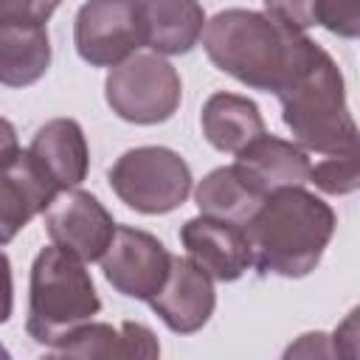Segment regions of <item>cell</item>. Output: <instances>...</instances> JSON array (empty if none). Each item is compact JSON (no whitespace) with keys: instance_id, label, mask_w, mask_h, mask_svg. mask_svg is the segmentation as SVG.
I'll return each mask as SVG.
<instances>
[{"instance_id":"obj_1","label":"cell","mask_w":360,"mask_h":360,"mask_svg":"<svg viewBox=\"0 0 360 360\" xmlns=\"http://www.w3.org/2000/svg\"><path fill=\"white\" fill-rule=\"evenodd\" d=\"M202 48L214 68L262 93H281L321 53L304 31L250 8L214 14L202 28Z\"/></svg>"},{"instance_id":"obj_2","label":"cell","mask_w":360,"mask_h":360,"mask_svg":"<svg viewBox=\"0 0 360 360\" xmlns=\"http://www.w3.org/2000/svg\"><path fill=\"white\" fill-rule=\"evenodd\" d=\"M335 225L338 217L332 205L304 186L267 194L245 225L253 267L262 276L304 278L318 267Z\"/></svg>"},{"instance_id":"obj_3","label":"cell","mask_w":360,"mask_h":360,"mask_svg":"<svg viewBox=\"0 0 360 360\" xmlns=\"http://www.w3.org/2000/svg\"><path fill=\"white\" fill-rule=\"evenodd\" d=\"M276 96L281 101V118L301 149L318 155L357 152V124L346 104V82L323 48L309 68Z\"/></svg>"},{"instance_id":"obj_4","label":"cell","mask_w":360,"mask_h":360,"mask_svg":"<svg viewBox=\"0 0 360 360\" xmlns=\"http://www.w3.org/2000/svg\"><path fill=\"white\" fill-rule=\"evenodd\" d=\"M101 301L90 270L79 256L59 245H48L31 264L25 332L34 343L56 349L82 323L98 315Z\"/></svg>"},{"instance_id":"obj_5","label":"cell","mask_w":360,"mask_h":360,"mask_svg":"<svg viewBox=\"0 0 360 360\" xmlns=\"http://www.w3.org/2000/svg\"><path fill=\"white\" fill-rule=\"evenodd\" d=\"M104 98L121 121L141 127L163 124L180 107L183 82L174 65L160 53L135 51L107 73Z\"/></svg>"},{"instance_id":"obj_6","label":"cell","mask_w":360,"mask_h":360,"mask_svg":"<svg viewBox=\"0 0 360 360\" xmlns=\"http://www.w3.org/2000/svg\"><path fill=\"white\" fill-rule=\"evenodd\" d=\"M115 197L138 214H169L191 194V169L169 146L127 149L107 172Z\"/></svg>"},{"instance_id":"obj_7","label":"cell","mask_w":360,"mask_h":360,"mask_svg":"<svg viewBox=\"0 0 360 360\" xmlns=\"http://www.w3.org/2000/svg\"><path fill=\"white\" fill-rule=\"evenodd\" d=\"M73 45L93 68H115L143 48L138 0H87L76 11Z\"/></svg>"},{"instance_id":"obj_8","label":"cell","mask_w":360,"mask_h":360,"mask_svg":"<svg viewBox=\"0 0 360 360\" xmlns=\"http://www.w3.org/2000/svg\"><path fill=\"white\" fill-rule=\"evenodd\" d=\"M98 262L104 278L112 284L115 292L127 298L149 301L166 281L172 253L158 236L141 228L115 225V233Z\"/></svg>"},{"instance_id":"obj_9","label":"cell","mask_w":360,"mask_h":360,"mask_svg":"<svg viewBox=\"0 0 360 360\" xmlns=\"http://www.w3.org/2000/svg\"><path fill=\"white\" fill-rule=\"evenodd\" d=\"M42 217L51 242L70 250L82 262H98L115 233L112 214L98 202V197L82 191L79 186L56 191Z\"/></svg>"},{"instance_id":"obj_10","label":"cell","mask_w":360,"mask_h":360,"mask_svg":"<svg viewBox=\"0 0 360 360\" xmlns=\"http://www.w3.org/2000/svg\"><path fill=\"white\" fill-rule=\"evenodd\" d=\"M149 307L174 335H194L214 315V278L205 276L188 256H172L166 281L149 298Z\"/></svg>"},{"instance_id":"obj_11","label":"cell","mask_w":360,"mask_h":360,"mask_svg":"<svg viewBox=\"0 0 360 360\" xmlns=\"http://www.w3.org/2000/svg\"><path fill=\"white\" fill-rule=\"evenodd\" d=\"M180 242L186 256L214 281H236L253 264L245 228L225 219L200 214L180 228Z\"/></svg>"},{"instance_id":"obj_12","label":"cell","mask_w":360,"mask_h":360,"mask_svg":"<svg viewBox=\"0 0 360 360\" xmlns=\"http://www.w3.org/2000/svg\"><path fill=\"white\" fill-rule=\"evenodd\" d=\"M233 169L253 191L267 197L278 188L309 183L312 160L307 149H301L298 143L264 132L236 152Z\"/></svg>"},{"instance_id":"obj_13","label":"cell","mask_w":360,"mask_h":360,"mask_svg":"<svg viewBox=\"0 0 360 360\" xmlns=\"http://www.w3.org/2000/svg\"><path fill=\"white\" fill-rule=\"evenodd\" d=\"M59 188L39 169L31 152L20 149L0 166V245H8L37 214L48 208Z\"/></svg>"},{"instance_id":"obj_14","label":"cell","mask_w":360,"mask_h":360,"mask_svg":"<svg viewBox=\"0 0 360 360\" xmlns=\"http://www.w3.org/2000/svg\"><path fill=\"white\" fill-rule=\"evenodd\" d=\"M28 152L59 191L76 188L87 177L90 149L82 124L73 118H53L42 124L31 138Z\"/></svg>"},{"instance_id":"obj_15","label":"cell","mask_w":360,"mask_h":360,"mask_svg":"<svg viewBox=\"0 0 360 360\" xmlns=\"http://www.w3.org/2000/svg\"><path fill=\"white\" fill-rule=\"evenodd\" d=\"M143 20V48L160 56L188 53L205 28L200 0H138Z\"/></svg>"},{"instance_id":"obj_16","label":"cell","mask_w":360,"mask_h":360,"mask_svg":"<svg viewBox=\"0 0 360 360\" xmlns=\"http://www.w3.org/2000/svg\"><path fill=\"white\" fill-rule=\"evenodd\" d=\"M62 357H158L160 343L155 332L143 323L124 321L118 329L110 323H82L76 332L68 335L65 343L53 349Z\"/></svg>"},{"instance_id":"obj_17","label":"cell","mask_w":360,"mask_h":360,"mask_svg":"<svg viewBox=\"0 0 360 360\" xmlns=\"http://www.w3.org/2000/svg\"><path fill=\"white\" fill-rule=\"evenodd\" d=\"M200 127L205 141L219 149L236 155L250 141L264 135V118L248 96L239 93H214L205 98L200 112Z\"/></svg>"},{"instance_id":"obj_18","label":"cell","mask_w":360,"mask_h":360,"mask_svg":"<svg viewBox=\"0 0 360 360\" xmlns=\"http://www.w3.org/2000/svg\"><path fill=\"white\" fill-rule=\"evenodd\" d=\"M51 68V39L37 22H0V84L28 87Z\"/></svg>"},{"instance_id":"obj_19","label":"cell","mask_w":360,"mask_h":360,"mask_svg":"<svg viewBox=\"0 0 360 360\" xmlns=\"http://www.w3.org/2000/svg\"><path fill=\"white\" fill-rule=\"evenodd\" d=\"M262 194L253 191L233 166H219L214 172H208L197 191H194V202L200 208V214L214 217V219H225L233 225H248L250 217L259 211L262 205Z\"/></svg>"},{"instance_id":"obj_20","label":"cell","mask_w":360,"mask_h":360,"mask_svg":"<svg viewBox=\"0 0 360 360\" xmlns=\"http://www.w3.org/2000/svg\"><path fill=\"white\" fill-rule=\"evenodd\" d=\"M309 183L321 188L323 194L343 197L357 191L360 186V172H357V152L352 155H326V160H318L309 169Z\"/></svg>"},{"instance_id":"obj_21","label":"cell","mask_w":360,"mask_h":360,"mask_svg":"<svg viewBox=\"0 0 360 360\" xmlns=\"http://www.w3.org/2000/svg\"><path fill=\"white\" fill-rule=\"evenodd\" d=\"M312 22L343 37V39H357V34H360V0H315Z\"/></svg>"},{"instance_id":"obj_22","label":"cell","mask_w":360,"mask_h":360,"mask_svg":"<svg viewBox=\"0 0 360 360\" xmlns=\"http://www.w3.org/2000/svg\"><path fill=\"white\" fill-rule=\"evenodd\" d=\"M62 0H0V22H37L45 25Z\"/></svg>"},{"instance_id":"obj_23","label":"cell","mask_w":360,"mask_h":360,"mask_svg":"<svg viewBox=\"0 0 360 360\" xmlns=\"http://www.w3.org/2000/svg\"><path fill=\"white\" fill-rule=\"evenodd\" d=\"M264 8L270 17L298 28V31H307L315 17V0H264Z\"/></svg>"},{"instance_id":"obj_24","label":"cell","mask_w":360,"mask_h":360,"mask_svg":"<svg viewBox=\"0 0 360 360\" xmlns=\"http://www.w3.org/2000/svg\"><path fill=\"white\" fill-rule=\"evenodd\" d=\"M332 346H329V338L323 332H309V335H301L298 343H292L284 357H332Z\"/></svg>"},{"instance_id":"obj_25","label":"cell","mask_w":360,"mask_h":360,"mask_svg":"<svg viewBox=\"0 0 360 360\" xmlns=\"http://www.w3.org/2000/svg\"><path fill=\"white\" fill-rule=\"evenodd\" d=\"M14 309V281H11V262L0 250V323L11 318Z\"/></svg>"},{"instance_id":"obj_26","label":"cell","mask_w":360,"mask_h":360,"mask_svg":"<svg viewBox=\"0 0 360 360\" xmlns=\"http://www.w3.org/2000/svg\"><path fill=\"white\" fill-rule=\"evenodd\" d=\"M340 343H346L343 346V354L346 357H354L357 354V309H352L349 318L335 329V340H332V352L335 354H338V346Z\"/></svg>"},{"instance_id":"obj_27","label":"cell","mask_w":360,"mask_h":360,"mask_svg":"<svg viewBox=\"0 0 360 360\" xmlns=\"http://www.w3.org/2000/svg\"><path fill=\"white\" fill-rule=\"evenodd\" d=\"M17 152H20L17 129H14V124H11L8 118H3V115H0V166H3V163H8V160H14V158H17Z\"/></svg>"},{"instance_id":"obj_28","label":"cell","mask_w":360,"mask_h":360,"mask_svg":"<svg viewBox=\"0 0 360 360\" xmlns=\"http://www.w3.org/2000/svg\"><path fill=\"white\" fill-rule=\"evenodd\" d=\"M8 357H11V354H8V349L0 343V360H8Z\"/></svg>"}]
</instances>
